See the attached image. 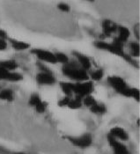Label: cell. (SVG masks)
<instances>
[{"label": "cell", "instance_id": "cell-32", "mask_svg": "<svg viewBox=\"0 0 140 154\" xmlns=\"http://www.w3.org/2000/svg\"><path fill=\"white\" fill-rule=\"evenodd\" d=\"M0 38L5 39V40L7 38V35H6V33H5L4 30H1V29H0Z\"/></svg>", "mask_w": 140, "mask_h": 154}, {"label": "cell", "instance_id": "cell-17", "mask_svg": "<svg viewBox=\"0 0 140 154\" xmlns=\"http://www.w3.org/2000/svg\"><path fill=\"white\" fill-rule=\"evenodd\" d=\"M0 100L12 101L13 100V92L11 89H4L0 91Z\"/></svg>", "mask_w": 140, "mask_h": 154}, {"label": "cell", "instance_id": "cell-26", "mask_svg": "<svg viewBox=\"0 0 140 154\" xmlns=\"http://www.w3.org/2000/svg\"><path fill=\"white\" fill-rule=\"evenodd\" d=\"M46 107H47L46 103H45L44 101H42V102H41V103H39L36 107H35V110H36L38 113L42 114V113H44V112H45Z\"/></svg>", "mask_w": 140, "mask_h": 154}, {"label": "cell", "instance_id": "cell-23", "mask_svg": "<svg viewBox=\"0 0 140 154\" xmlns=\"http://www.w3.org/2000/svg\"><path fill=\"white\" fill-rule=\"evenodd\" d=\"M104 76V71L102 69H99V70H96V71H93L90 75L91 79H93V81H99V80H101L102 78Z\"/></svg>", "mask_w": 140, "mask_h": 154}, {"label": "cell", "instance_id": "cell-27", "mask_svg": "<svg viewBox=\"0 0 140 154\" xmlns=\"http://www.w3.org/2000/svg\"><path fill=\"white\" fill-rule=\"evenodd\" d=\"M58 8L60 11H62V12H70V6H69L67 4H65V3H60V4H58Z\"/></svg>", "mask_w": 140, "mask_h": 154}, {"label": "cell", "instance_id": "cell-4", "mask_svg": "<svg viewBox=\"0 0 140 154\" xmlns=\"http://www.w3.org/2000/svg\"><path fill=\"white\" fill-rule=\"evenodd\" d=\"M93 91V85L92 82L89 81H83L73 84V94L83 99L84 97L90 95Z\"/></svg>", "mask_w": 140, "mask_h": 154}, {"label": "cell", "instance_id": "cell-29", "mask_svg": "<svg viewBox=\"0 0 140 154\" xmlns=\"http://www.w3.org/2000/svg\"><path fill=\"white\" fill-rule=\"evenodd\" d=\"M131 98L136 100L137 101H139V91L137 88H132V94Z\"/></svg>", "mask_w": 140, "mask_h": 154}, {"label": "cell", "instance_id": "cell-9", "mask_svg": "<svg viewBox=\"0 0 140 154\" xmlns=\"http://www.w3.org/2000/svg\"><path fill=\"white\" fill-rule=\"evenodd\" d=\"M117 24L109 20H105L102 22V31H103V35L107 37L111 36L112 34L116 33L117 31Z\"/></svg>", "mask_w": 140, "mask_h": 154}, {"label": "cell", "instance_id": "cell-10", "mask_svg": "<svg viewBox=\"0 0 140 154\" xmlns=\"http://www.w3.org/2000/svg\"><path fill=\"white\" fill-rule=\"evenodd\" d=\"M72 54H73V56L77 58V60H78V63L80 64L82 69H84L85 71H88V70L91 68V66H92L91 61H90V59H89L86 56L83 55L81 53L76 52V51H74Z\"/></svg>", "mask_w": 140, "mask_h": 154}, {"label": "cell", "instance_id": "cell-22", "mask_svg": "<svg viewBox=\"0 0 140 154\" xmlns=\"http://www.w3.org/2000/svg\"><path fill=\"white\" fill-rule=\"evenodd\" d=\"M82 101H83V103H84L85 106L88 107L89 108L91 107H93L94 104L97 103V101H96V100L94 99V97H93L91 94L84 97V98L82 99Z\"/></svg>", "mask_w": 140, "mask_h": 154}, {"label": "cell", "instance_id": "cell-31", "mask_svg": "<svg viewBox=\"0 0 140 154\" xmlns=\"http://www.w3.org/2000/svg\"><path fill=\"white\" fill-rule=\"evenodd\" d=\"M134 33H135L136 37L138 38V40H139V24H137L134 26Z\"/></svg>", "mask_w": 140, "mask_h": 154}, {"label": "cell", "instance_id": "cell-13", "mask_svg": "<svg viewBox=\"0 0 140 154\" xmlns=\"http://www.w3.org/2000/svg\"><path fill=\"white\" fill-rule=\"evenodd\" d=\"M117 31H118V37H117V38L121 42L125 43L128 41L129 37L130 35L129 30L127 27H125V26H119L117 27Z\"/></svg>", "mask_w": 140, "mask_h": 154}, {"label": "cell", "instance_id": "cell-11", "mask_svg": "<svg viewBox=\"0 0 140 154\" xmlns=\"http://www.w3.org/2000/svg\"><path fill=\"white\" fill-rule=\"evenodd\" d=\"M109 134L112 137H114L115 138L121 139L123 141H127L129 138L127 132L124 131L123 128H120V127H114V128H112Z\"/></svg>", "mask_w": 140, "mask_h": 154}, {"label": "cell", "instance_id": "cell-12", "mask_svg": "<svg viewBox=\"0 0 140 154\" xmlns=\"http://www.w3.org/2000/svg\"><path fill=\"white\" fill-rule=\"evenodd\" d=\"M9 42L12 45V48L17 51H23V50H26L30 48V44L27 42H25L18 41L15 39H9Z\"/></svg>", "mask_w": 140, "mask_h": 154}, {"label": "cell", "instance_id": "cell-19", "mask_svg": "<svg viewBox=\"0 0 140 154\" xmlns=\"http://www.w3.org/2000/svg\"><path fill=\"white\" fill-rule=\"evenodd\" d=\"M129 49H130V55L132 57H139L140 48L139 44L138 42H130Z\"/></svg>", "mask_w": 140, "mask_h": 154}, {"label": "cell", "instance_id": "cell-15", "mask_svg": "<svg viewBox=\"0 0 140 154\" xmlns=\"http://www.w3.org/2000/svg\"><path fill=\"white\" fill-rule=\"evenodd\" d=\"M59 85L65 96L70 97L73 94V84L70 82H60Z\"/></svg>", "mask_w": 140, "mask_h": 154}, {"label": "cell", "instance_id": "cell-8", "mask_svg": "<svg viewBox=\"0 0 140 154\" xmlns=\"http://www.w3.org/2000/svg\"><path fill=\"white\" fill-rule=\"evenodd\" d=\"M36 81L40 85H52L56 83V79L51 72L41 71L36 75Z\"/></svg>", "mask_w": 140, "mask_h": 154}, {"label": "cell", "instance_id": "cell-28", "mask_svg": "<svg viewBox=\"0 0 140 154\" xmlns=\"http://www.w3.org/2000/svg\"><path fill=\"white\" fill-rule=\"evenodd\" d=\"M70 97H67V96H65L64 98H63L62 100H60L58 102V105L60 107H67V105H68V103H69V101H70Z\"/></svg>", "mask_w": 140, "mask_h": 154}, {"label": "cell", "instance_id": "cell-33", "mask_svg": "<svg viewBox=\"0 0 140 154\" xmlns=\"http://www.w3.org/2000/svg\"><path fill=\"white\" fill-rule=\"evenodd\" d=\"M0 153H1V154H7L8 152H7V151H6V150H5L4 148H1V147H0Z\"/></svg>", "mask_w": 140, "mask_h": 154}, {"label": "cell", "instance_id": "cell-5", "mask_svg": "<svg viewBox=\"0 0 140 154\" xmlns=\"http://www.w3.org/2000/svg\"><path fill=\"white\" fill-rule=\"evenodd\" d=\"M67 139L70 141L73 145L80 148H86L89 147L93 143V137L90 134H84L81 137H67Z\"/></svg>", "mask_w": 140, "mask_h": 154}, {"label": "cell", "instance_id": "cell-25", "mask_svg": "<svg viewBox=\"0 0 140 154\" xmlns=\"http://www.w3.org/2000/svg\"><path fill=\"white\" fill-rule=\"evenodd\" d=\"M10 71L0 67V80H7Z\"/></svg>", "mask_w": 140, "mask_h": 154}, {"label": "cell", "instance_id": "cell-6", "mask_svg": "<svg viewBox=\"0 0 140 154\" xmlns=\"http://www.w3.org/2000/svg\"><path fill=\"white\" fill-rule=\"evenodd\" d=\"M31 53L35 55L41 61L46 62L48 63H57L55 54L50 51L41 48H35L31 51Z\"/></svg>", "mask_w": 140, "mask_h": 154}, {"label": "cell", "instance_id": "cell-35", "mask_svg": "<svg viewBox=\"0 0 140 154\" xmlns=\"http://www.w3.org/2000/svg\"><path fill=\"white\" fill-rule=\"evenodd\" d=\"M88 1H91V2H93V1H94V0H88Z\"/></svg>", "mask_w": 140, "mask_h": 154}, {"label": "cell", "instance_id": "cell-3", "mask_svg": "<svg viewBox=\"0 0 140 154\" xmlns=\"http://www.w3.org/2000/svg\"><path fill=\"white\" fill-rule=\"evenodd\" d=\"M94 46L101 49V50H105L107 52H110L116 56L121 57H125V53L123 50V43L121 42L117 38H115L114 42L112 43H108V42H94Z\"/></svg>", "mask_w": 140, "mask_h": 154}, {"label": "cell", "instance_id": "cell-20", "mask_svg": "<svg viewBox=\"0 0 140 154\" xmlns=\"http://www.w3.org/2000/svg\"><path fill=\"white\" fill-rule=\"evenodd\" d=\"M55 57H56V60H57V63H63L64 65L70 62L69 57H67V55H65L64 53H62V52H57L55 53Z\"/></svg>", "mask_w": 140, "mask_h": 154}, {"label": "cell", "instance_id": "cell-36", "mask_svg": "<svg viewBox=\"0 0 140 154\" xmlns=\"http://www.w3.org/2000/svg\"><path fill=\"white\" fill-rule=\"evenodd\" d=\"M1 90H2V89H1V87H0V91H1Z\"/></svg>", "mask_w": 140, "mask_h": 154}, {"label": "cell", "instance_id": "cell-1", "mask_svg": "<svg viewBox=\"0 0 140 154\" xmlns=\"http://www.w3.org/2000/svg\"><path fill=\"white\" fill-rule=\"evenodd\" d=\"M63 73L64 76L69 78L70 79L79 81V82H83L86 81L89 79V76L87 74L86 71L82 69L81 67H79L78 63H70L64 64L63 66Z\"/></svg>", "mask_w": 140, "mask_h": 154}, {"label": "cell", "instance_id": "cell-14", "mask_svg": "<svg viewBox=\"0 0 140 154\" xmlns=\"http://www.w3.org/2000/svg\"><path fill=\"white\" fill-rule=\"evenodd\" d=\"M0 67L9 71H15L18 68V63L14 60H5L0 61Z\"/></svg>", "mask_w": 140, "mask_h": 154}, {"label": "cell", "instance_id": "cell-7", "mask_svg": "<svg viewBox=\"0 0 140 154\" xmlns=\"http://www.w3.org/2000/svg\"><path fill=\"white\" fill-rule=\"evenodd\" d=\"M107 140H108L110 146L113 148V151H114L115 154H129L127 147L123 143L118 142L117 138L112 137L110 134L107 135Z\"/></svg>", "mask_w": 140, "mask_h": 154}, {"label": "cell", "instance_id": "cell-21", "mask_svg": "<svg viewBox=\"0 0 140 154\" xmlns=\"http://www.w3.org/2000/svg\"><path fill=\"white\" fill-rule=\"evenodd\" d=\"M23 79V76L18 72L15 71H10L7 81H11V82H19L20 80Z\"/></svg>", "mask_w": 140, "mask_h": 154}, {"label": "cell", "instance_id": "cell-34", "mask_svg": "<svg viewBox=\"0 0 140 154\" xmlns=\"http://www.w3.org/2000/svg\"><path fill=\"white\" fill-rule=\"evenodd\" d=\"M15 154H26V153H22V152H20V153H15Z\"/></svg>", "mask_w": 140, "mask_h": 154}, {"label": "cell", "instance_id": "cell-16", "mask_svg": "<svg viewBox=\"0 0 140 154\" xmlns=\"http://www.w3.org/2000/svg\"><path fill=\"white\" fill-rule=\"evenodd\" d=\"M90 110L91 112L93 114H96V115H103L107 112V107H105L104 104L102 103H96L94 104L93 107H90Z\"/></svg>", "mask_w": 140, "mask_h": 154}, {"label": "cell", "instance_id": "cell-2", "mask_svg": "<svg viewBox=\"0 0 140 154\" xmlns=\"http://www.w3.org/2000/svg\"><path fill=\"white\" fill-rule=\"evenodd\" d=\"M107 82L119 94L131 98L132 88L129 86L123 78L117 76H109L107 79Z\"/></svg>", "mask_w": 140, "mask_h": 154}, {"label": "cell", "instance_id": "cell-24", "mask_svg": "<svg viewBox=\"0 0 140 154\" xmlns=\"http://www.w3.org/2000/svg\"><path fill=\"white\" fill-rule=\"evenodd\" d=\"M42 100L41 99V97L39 96L38 94H33L30 96V99H29V104L32 106V107H36L39 103H41Z\"/></svg>", "mask_w": 140, "mask_h": 154}, {"label": "cell", "instance_id": "cell-30", "mask_svg": "<svg viewBox=\"0 0 140 154\" xmlns=\"http://www.w3.org/2000/svg\"><path fill=\"white\" fill-rule=\"evenodd\" d=\"M7 48V42L5 39L0 38V51H4Z\"/></svg>", "mask_w": 140, "mask_h": 154}, {"label": "cell", "instance_id": "cell-18", "mask_svg": "<svg viewBox=\"0 0 140 154\" xmlns=\"http://www.w3.org/2000/svg\"><path fill=\"white\" fill-rule=\"evenodd\" d=\"M82 106V99L79 97H77L75 99H70L67 107L71 109H78L80 108Z\"/></svg>", "mask_w": 140, "mask_h": 154}]
</instances>
